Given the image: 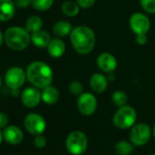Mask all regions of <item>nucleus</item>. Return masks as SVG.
<instances>
[{
	"label": "nucleus",
	"instance_id": "obj_1",
	"mask_svg": "<svg viewBox=\"0 0 155 155\" xmlns=\"http://www.w3.org/2000/svg\"><path fill=\"white\" fill-rule=\"evenodd\" d=\"M69 40L74 50L80 55H88L95 48L96 36L94 31L88 26L73 28Z\"/></svg>",
	"mask_w": 155,
	"mask_h": 155
},
{
	"label": "nucleus",
	"instance_id": "obj_2",
	"mask_svg": "<svg viewBox=\"0 0 155 155\" xmlns=\"http://www.w3.org/2000/svg\"><path fill=\"white\" fill-rule=\"evenodd\" d=\"M26 73L28 81L39 90H42L52 83L53 70L48 64L43 61L31 62L28 66Z\"/></svg>",
	"mask_w": 155,
	"mask_h": 155
},
{
	"label": "nucleus",
	"instance_id": "obj_3",
	"mask_svg": "<svg viewBox=\"0 0 155 155\" xmlns=\"http://www.w3.org/2000/svg\"><path fill=\"white\" fill-rule=\"evenodd\" d=\"M5 42L15 51L26 49L31 42V34L21 27H10L5 32Z\"/></svg>",
	"mask_w": 155,
	"mask_h": 155
},
{
	"label": "nucleus",
	"instance_id": "obj_4",
	"mask_svg": "<svg viewBox=\"0 0 155 155\" xmlns=\"http://www.w3.org/2000/svg\"><path fill=\"white\" fill-rule=\"evenodd\" d=\"M137 120V113L133 107L125 105L118 109L114 113L112 121L115 127L120 130H126L131 128Z\"/></svg>",
	"mask_w": 155,
	"mask_h": 155
},
{
	"label": "nucleus",
	"instance_id": "obj_5",
	"mask_svg": "<svg viewBox=\"0 0 155 155\" xmlns=\"http://www.w3.org/2000/svg\"><path fill=\"white\" fill-rule=\"evenodd\" d=\"M89 141L86 134L81 130H74L68 134L66 140V148L73 155H81L88 149Z\"/></svg>",
	"mask_w": 155,
	"mask_h": 155
},
{
	"label": "nucleus",
	"instance_id": "obj_6",
	"mask_svg": "<svg viewBox=\"0 0 155 155\" xmlns=\"http://www.w3.org/2000/svg\"><path fill=\"white\" fill-rule=\"evenodd\" d=\"M151 135V130L146 123L140 122L134 124L130 131V140L135 146L145 145Z\"/></svg>",
	"mask_w": 155,
	"mask_h": 155
},
{
	"label": "nucleus",
	"instance_id": "obj_7",
	"mask_svg": "<svg viewBox=\"0 0 155 155\" xmlns=\"http://www.w3.org/2000/svg\"><path fill=\"white\" fill-rule=\"evenodd\" d=\"M27 81L26 71L19 67L8 68L5 74V82L7 86L13 90H19Z\"/></svg>",
	"mask_w": 155,
	"mask_h": 155
},
{
	"label": "nucleus",
	"instance_id": "obj_8",
	"mask_svg": "<svg viewBox=\"0 0 155 155\" xmlns=\"http://www.w3.org/2000/svg\"><path fill=\"white\" fill-rule=\"evenodd\" d=\"M77 107L80 113L84 116L92 115L98 107V101L96 97L90 92H83L78 98Z\"/></svg>",
	"mask_w": 155,
	"mask_h": 155
},
{
	"label": "nucleus",
	"instance_id": "obj_9",
	"mask_svg": "<svg viewBox=\"0 0 155 155\" xmlns=\"http://www.w3.org/2000/svg\"><path fill=\"white\" fill-rule=\"evenodd\" d=\"M129 25L131 31L135 35L147 34L150 28V18L143 13L136 12L133 13L129 19Z\"/></svg>",
	"mask_w": 155,
	"mask_h": 155
},
{
	"label": "nucleus",
	"instance_id": "obj_10",
	"mask_svg": "<svg viewBox=\"0 0 155 155\" xmlns=\"http://www.w3.org/2000/svg\"><path fill=\"white\" fill-rule=\"evenodd\" d=\"M24 125L29 133L36 136L44 132L47 123L43 116H41L40 114L29 113L24 119Z\"/></svg>",
	"mask_w": 155,
	"mask_h": 155
},
{
	"label": "nucleus",
	"instance_id": "obj_11",
	"mask_svg": "<svg viewBox=\"0 0 155 155\" xmlns=\"http://www.w3.org/2000/svg\"><path fill=\"white\" fill-rule=\"evenodd\" d=\"M41 101V91L34 86L26 88L21 93V101L27 108H35Z\"/></svg>",
	"mask_w": 155,
	"mask_h": 155
},
{
	"label": "nucleus",
	"instance_id": "obj_12",
	"mask_svg": "<svg viewBox=\"0 0 155 155\" xmlns=\"http://www.w3.org/2000/svg\"><path fill=\"white\" fill-rule=\"evenodd\" d=\"M98 68L105 73H112L118 67V61L116 58L109 53V52H102L100 54L96 60Z\"/></svg>",
	"mask_w": 155,
	"mask_h": 155
},
{
	"label": "nucleus",
	"instance_id": "obj_13",
	"mask_svg": "<svg viewBox=\"0 0 155 155\" xmlns=\"http://www.w3.org/2000/svg\"><path fill=\"white\" fill-rule=\"evenodd\" d=\"M3 137L8 143L11 145H18L23 140L24 133L18 126L10 125L5 128L3 131Z\"/></svg>",
	"mask_w": 155,
	"mask_h": 155
},
{
	"label": "nucleus",
	"instance_id": "obj_14",
	"mask_svg": "<svg viewBox=\"0 0 155 155\" xmlns=\"http://www.w3.org/2000/svg\"><path fill=\"white\" fill-rule=\"evenodd\" d=\"M108 79L107 77L101 72H96L92 74L90 80V85L91 90L96 93H102L108 88Z\"/></svg>",
	"mask_w": 155,
	"mask_h": 155
},
{
	"label": "nucleus",
	"instance_id": "obj_15",
	"mask_svg": "<svg viewBox=\"0 0 155 155\" xmlns=\"http://www.w3.org/2000/svg\"><path fill=\"white\" fill-rule=\"evenodd\" d=\"M48 52L51 58H58L62 57L66 52V44L62 40L61 38H51L50 42L47 47Z\"/></svg>",
	"mask_w": 155,
	"mask_h": 155
},
{
	"label": "nucleus",
	"instance_id": "obj_16",
	"mask_svg": "<svg viewBox=\"0 0 155 155\" xmlns=\"http://www.w3.org/2000/svg\"><path fill=\"white\" fill-rule=\"evenodd\" d=\"M16 8L12 0H0V21H9L15 15Z\"/></svg>",
	"mask_w": 155,
	"mask_h": 155
},
{
	"label": "nucleus",
	"instance_id": "obj_17",
	"mask_svg": "<svg viewBox=\"0 0 155 155\" xmlns=\"http://www.w3.org/2000/svg\"><path fill=\"white\" fill-rule=\"evenodd\" d=\"M41 98L42 101H44L48 105H54L59 100V92L58 89L52 85H49L41 91Z\"/></svg>",
	"mask_w": 155,
	"mask_h": 155
},
{
	"label": "nucleus",
	"instance_id": "obj_18",
	"mask_svg": "<svg viewBox=\"0 0 155 155\" xmlns=\"http://www.w3.org/2000/svg\"><path fill=\"white\" fill-rule=\"evenodd\" d=\"M50 40H51L50 35L46 30L40 29L31 34V42L37 48H47Z\"/></svg>",
	"mask_w": 155,
	"mask_h": 155
},
{
	"label": "nucleus",
	"instance_id": "obj_19",
	"mask_svg": "<svg viewBox=\"0 0 155 155\" xmlns=\"http://www.w3.org/2000/svg\"><path fill=\"white\" fill-rule=\"evenodd\" d=\"M73 27L70 22L67 20H58L53 26V33L58 38H65L69 36Z\"/></svg>",
	"mask_w": 155,
	"mask_h": 155
},
{
	"label": "nucleus",
	"instance_id": "obj_20",
	"mask_svg": "<svg viewBox=\"0 0 155 155\" xmlns=\"http://www.w3.org/2000/svg\"><path fill=\"white\" fill-rule=\"evenodd\" d=\"M61 10L63 14L68 18H73L79 15L81 7L77 2H74L72 0H67L61 6Z\"/></svg>",
	"mask_w": 155,
	"mask_h": 155
},
{
	"label": "nucleus",
	"instance_id": "obj_21",
	"mask_svg": "<svg viewBox=\"0 0 155 155\" xmlns=\"http://www.w3.org/2000/svg\"><path fill=\"white\" fill-rule=\"evenodd\" d=\"M42 27H43V20L38 16H31V17H29L27 19L26 24H25V28L30 34L42 29Z\"/></svg>",
	"mask_w": 155,
	"mask_h": 155
},
{
	"label": "nucleus",
	"instance_id": "obj_22",
	"mask_svg": "<svg viewBox=\"0 0 155 155\" xmlns=\"http://www.w3.org/2000/svg\"><path fill=\"white\" fill-rule=\"evenodd\" d=\"M114 150L118 155H129L133 151V144L127 140H120L115 144Z\"/></svg>",
	"mask_w": 155,
	"mask_h": 155
},
{
	"label": "nucleus",
	"instance_id": "obj_23",
	"mask_svg": "<svg viewBox=\"0 0 155 155\" xmlns=\"http://www.w3.org/2000/svg\"><path fill=\"white\" fill-rule=\"evenodd\" d=\"M111 101H112V103L116 106V107H122V106H125L127 105V102H128V96L127 94L122 91H116L112 93V96H111Z\"/></svg>",
	"mask_w": 155,
	"mask_h": 155
},
{
	"label": "nucleus",
	"instance_id": "obj_24",
	"mask_svg": "<svg viewBox=\"0 0 155 155\" xmlns=\"http://www.w3.org/2000/svg\"><path fill=\"white\" fill-rule=\"evenodd\" d=\"M55 0H32V7L38 11H47L54 4Z\"/></svg>",
	"mask_w": 155,
	"mask_h": 155
},
{
	"label": "nucleus",
	"instance_id": "obj_25",
	"mask_svg": "<svg viewBox=\"0 0 155 155\" xmlns=\"http://www.w3.org/2000/svg\"><path fill=\"white\" fill-rule=\"evenodd\" d=\"M68 91L72 95L79 97L83 93V85L79 81H73L68 85Z\"/></svg>",
	"mask_w": 155,
	"mask_h": 155
},
{
	"label": "nucleus",
	"instance_id": "obj_26",
	"mask_svg": "<svg viewBox=\"0 0 155 155\" xmlns=\"http://www.w3.org/2000/svg\"><path fill=\"white\" fill-rule=\"evenodd\" d=\"M140 4L148 14H155V0H140Z\"/></svg>",
	"mask_w": 155,
	"mask_h": 155
},
{
	"label": "nucleus",
	"instance_id": "obj_27",
	"mask_svg": "<svg viewBox=\"0 0 155 155\" xmlns=\"http://www.w3.org/2000/svg\"><path fill=\"white\" fill-rule=\"evenodd\" d=\"M47 144V140L46 138L42 135V134H38L36 135L35 139H34V145L38 148V149H42L46 146Z\"/></svg>",
	"mask_w": 155,
	"mask_h": 155
},
{
	"label": "nucleus",
	"instance_id": "obj_28",
	"mask_svg": "<svg viewBox=\"0 0 155 155\" xmlns=\"http://www.w3.org/2000/svg\"><path fill=\"white\" fill-rule=\"evenodd\" d=\"M76 2L79 4L81 8L89 9L91 7H93V5L96 2V0H76Z\"/></svg>",
	"mask_w": 155,
	"mask_h": 155
},
{
	"label": "nucleus",
	"instance_id": "obj_29",
	"mask_svg": "<svg viewBox=\"0 0 155 155\" xmlns=\"http://www.w3.org/2000/svg\"><path fill=\"white\" fill-rule=\"evenodd\" d=\"M15 5L19 8H27L32 6V0H15Z\"/></svg>",
	"mask_w": 155,
	"mask_h": 155
},
{
	"label": "nucleus",
	"instance_id": "obj_30",
	"mask_svg": "<svg viewBox=\"0 0 155 155\" xmlns=\"http://www.w3.org/2000/svg\"><path fill=\"white\" fill-rule=\"evenodd\" d=\"M8 121H9V118L8 114H6L5 112H0V130L8 127Z\"/></svg>",
	"mask_w": 155,
	"mask_h": 155
},
{
	"label": "nucleus",
	"instance_id": "obj_31",
	"mask_svg": "<svg viewBox=\"0 0 155 155\" xmlns=\"http://www.w3.org/2000/svg\"><path fill=\"white\" fill-rule=\"evenodd\" d=\"M135 41L138 45H145L148 42V37L147 34H139L136 35Z\"/></svg>",
	"mask_w": 155,
	"mask_h": 155
},
{
	"label": "nucleus",
	"instance_id": "obj_32",
	"mask_svg": "<svg viewBox=\"0 0 155 155\" xmlns=\"http://www.w3.org/2000/svg\"><path fill=\"white\" fill-rule=\"evenodd\" d=\"M4 41H5V35L1 32V30H0V47L3 45Z\"/></svg>",
	"mask_w": 155,
	"mask_h": 155
},
{
	"label": "nucleus",
	"instance_id": "obj_33",
	"mask_svg": "<svg viewBox=\"0 0 155 155\" xmlns=\"http://www.w3.org/2000/svg\"><path fill=\"white\" fill-rule=\"evenodd\" d=\"M3 139H4V137H3V132H1V130H0V144H1Z\"/></svg>",
	"mask_w": 155,
	"mask_h": 155
},
{
	"label": "nucleus",
	"instance_id": "obj_34",
	"mask_svg": "<svg viewBox=\"0 0 155 155\" xmlns=\"http://www.w3.org/2000/svg\"><path fill=\"white\" fill-rule=\"evenodd\" d=\"M153 135H154V137H155V124H154V126H153Z\"/></svg>",
	"mask_w": 155,
	"mask_h": 155
},
{
	"label": "nucleus",
	"instance_id": "obj_35",
	"mask_svg": "<svg viewBox=\"0 0 155 155\" xmlns=\"http://www.w3.org/2000/svg\"><path fill=\"white\" fill-rule=\"evenodd\" d=\"M2 85V79H1V76H0V87Z\"/></svg>",
	"mask_w": 155,
	"mask_h": 155
},
{
	"label": "nucleus",
	"instance_id": "obj_36",
	"mask_svg": "<svg viewBox=\"0 0 155 155\" xmlns=\"http://www.w3.org/2000/svg\"><path fill=\"white\" fill-rule=\"evenodd\" d=\"M150 155H155V153H153V154H150Z\"/></svg>",
	"mask_w": 155,
	"mask_h": 155
}]
</instances>
